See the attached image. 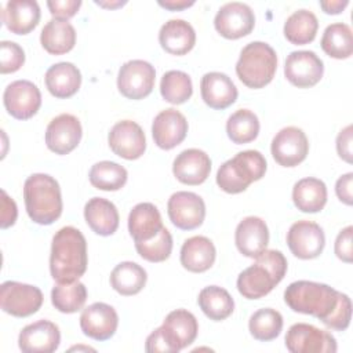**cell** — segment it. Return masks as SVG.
Returning a JSON list of instances; mask_svg holds the SVG:
<instances>
[{"label":"cell","mask_w":353,"mask_h":353,"mask_svg":"<svg viewBox=\"0 0 353 353\" xmlns=\"http://www.w3.org/2000/svg\"><path fill=\"white\" fill-rule=\"evenodd\" d=\"M87 241L73 226L61 228L52 237L50 273L57 283L79 280L87 270Z\"/></svg>","instance_id":"obj_1"},{"label":"cell","mask_w":353,"mask_h":353,"mask_svg":"<svg viewBox=\"0 0 353 353\" xmlns=\"http://www.w3.org/2000/svg\"><path fill=\"white\" fill-rule=\"evenodd\" d=\"M287 259L281 251L265 250L237 277V290L247 299L268 295L285 276Z\"/></svg>","instance_id":"obj_2"},{"label":"cell","mask_w":353,"mask_h":353,"mask_svg":"<svg viewBox=\"0 0 353 353\" xmlns=\"http://www.w3.org/2000/svg\"><path fill=\"white\" fill-rule=\"evenodd\" d=\"M23 200L29 218L39 225H51L62 214L61 188L48 174H32L23 183Z\"/></svg>","instance_id":"obj_3"},{"label":"cell","mask_w":353,"mask_h":353,"mask_svg":"<svg viewBox=\"0 0 353 353\" xmlns=\"http://www.w3.org/2000/svg\"><path fill=\"white\" fill-rule=\"evenodd\" d=\"M338 299L339 291L309 280L294 281L284 291V301L291 310L314 316L321 321L330 317L338 305Z\"/></svg>","instance_id":"obj_4"},{"label":"cell","mask_w":353,"mask_h":353,"mask_svg":"<svg viewBox=\"0 0 353 353\" xmlns=\"http://www.w3.org/2000/svg\"><path fill=\"white\" fill-rule=\"evenodd\" d=\"M266 172V160L258 150H243L225 161L216 172V185L226 193L244 192Z\"/></svg>","instance_id":"obj_5"},{"label":"cell","mask_w":353,"mask_h":353,"mask_svg":"<svg viewBox=\"0 0 353 353\" xmlns=\"http://www.w3.org/2000/svg\"><path fill=\"white\" fill-rule=\"evenodd\" d=\"M277 69V55L273 47L263 41H251L240 52L236 73L250 88L268 85Z\"/></svg>","instance_id":"obj_6"},{"label":"cell","mask_w":353,"mask_h":353,"mask_svg":"<svg viewBox=\"0 0 353 353\" xmlns=\"http://www.w3.org/2000/svg\"><path fill=\"white\" fill-rule=\"evenodd\" d=\"M0 305L14 317H28L41 307L43 292L36 285L8 280L0 287Z\"/></svg>","instance_id":"obj_7"},{"label":"cell","mask_w":353,"mask_h":353,"mask_svg":"<svg viewBox=\"0 0 353 353\" xmlns=\"http://www.w3.org/2000/svg\"><path fill=\"white\" fill-rule=\"evenodd\" d=\"M285 347L291 353H335L336 339L312 324H292L285 334Z\"/></svg>","instance_id":"obj_8"},{"label":"cell","mask_w":353,"mask_h":353,"mask_svg":"<svg viewBox=\"0 0 353 353\" xmlns=\"http://www.w3.org/2000/svg\"><path fill=\"white\" fill-rule=\"evenodd\" d=\"M156 70L148 61L131 59L125 62L117 74V88L128 99H142L154 87Z\"/></svg>","instance_id":"obj_9"},{"label":"cell","mask_w":353,"mask_h":353,"mask_svg":"<svg viewBox=\"0 0 353 353\" xmlns=\"http://www.w3.org/2000/svg\"><path fill=\"white\" fill-rule=\"evenodd\" d=\"M255 25V15L252 8L240 1H230L223 4L215 18L214 26L216 32L225 39H240L250 34Z\"/></svg>","instance_id":"obj_10"},{"label":"cell","mask_w":353,"mask_h":353,"mask_svg":"<svg viewBox=\"0 0 353 353\" xmlns=\"http://www.w3.org/2000/svg\"><path fill=\"white\" fill-rule=\"evenodd\" d=\"M167 212L174 226L182 230L199 228L205 218L204 200L193 192H175L167 203Z\"/></svg>","instance_id":"obj_11"},{"label":"cell","mask_w":353,"mask_h":353,"mask_svg":"<svg viewBox=\"0 0 353 353\" xmlns=\"http://www.w3.org/2000/svg\"><path fill=\"white\" fill-rule=\"evenodd\" d=\"M4 108L14 119L28 120L33 117L41 105V94L36 84L29 80L10 83L3 94Z\"/></svg>","instance_id":"obj_12"},{"label":"cell","mask_w":353,"mask_h":353,"mask_svg":"<svg viewBox=\"0 0 353 353\" xmlns=\"http://www.w3.org/2000/svg\"><path fill=\"white\" fill-rule=\"evenodd\" d=\"M270 152L280 165L295 167L307 156L309 142L306 134L294 125L284 127L273 137Z\"/></svg>","instance_id":"obj_13"},{"label":"cell","mask_w":353,"mask_h":353,"mask_svg":"<svg viewBox=\"0 0 353 353\" xmlns=\"http://www.w3.org/2000/svg\"><path fill=\"white\" fill-rule=\"evenodd\" d=\"M324 73V63L309 50L292 51L285 59V79L298 88H309L316 85Z\"/></svg>","instance_id":"obj_14"},{"label":"cell","mask_w":353,"mask_h":353,"mask_svg":"<svg viewBox=\"0 0 353 353\" xmlns=\"http://www.w3.org/2000/svg\"><path fill=\"white\" fill-rule=\"evenodd\" d=\"M287 244L296 258L313 259L323 252L325 236L320 225L303 219L290 226L287 232Z\"/></svg>","instance_id":"obj_15"},{"label":"cell","mask_w":353,"mask_h":353,"mask_svg":"<svg viewBox=\"0 0 353 353\" xmlns=\"http://www.w3.org/2000/svg\"><path fill=\"white\" fill-rule=\"evenodd\" d=\"M112 152L125 160L139 159L146 149V138L141 125L132 120L117 121L109 131Z\"/></svg>","instance_id":"obj_16"},{"label":"cell","mask_w":353,"mask_h":353,"mask_svg":"<svg viewBox=\"0 0 353 353\" xmlns=\"http://www.w3.org/2000/svg\"><path fill=\"white\" fill-rule=\"evenodd\" d=\"M81 124L69 113L54 117L46 130V145L55 154H68L77 148L81 139Z\"/></svg>","instance_id":"obj_17"},{"label":"cell","mask_w":353,"mask_h":353,"mask_svg":"<svg viewBox=\"0 0 353 353\" xmlns=\"http://www.w3.org/2000/svg\"><path fill=\"white\" fill-rule=\"evenodd\" d=\"M119 325V316L113 306L95 302L83 309L80 314V328L84 335L95 341L110 339Z\"/></svg>","instance_id":"obj_18"},{"label":"cell","mask_w":353,"mask_h":353,"mask_svg":"<svg viewBox=\"0 0 353 353\" xmlns=\"http://www.w3.org/2000/svg\"><path fill=\"white\" fill-rule=\"evenodd\" d=\"M61 332L50 320H39L22 328L18 346L23 353H52L58 349Z\"/></svg>","instance_id":"obj_19"},{"label":"cell","mask_w":353,"mask_h":353,"mask_svg":"<svg viewBox=\"0 0 353 353\" xmlns=\"http://www.w3.org/2000/svg\"><path fill=\"white\" fill-rule=\"evenodd\" d=\"M188 134L186 117L176 109L161 110L153 120L152 135L154 143L164 150L178 146Z\"/></svg>","instance_id":"obj_20"},{"label":"cell","mask_w":353,"mask_h":353,"mask_svg":"<svg viewBox=\"0 0 353 353\" xmlns=\"http://www.w3.org/2000/svg\"><path fill=\"white\" fill-rule=\"evenodd\" d=\"M211 171L210 156L200 149L182 150L172 163V172L175 178L185 185L203 183Z\"/></svg>","instance_id":"obj_21"},{"label":"cell","mask_w":353,"mask_h":353,"mask_svg":"<svg viewBox=\"0 0 353 353\" xmlns=\"http://www.w3.org/2000/svg\"><path fill=\"white\" fill-rule=\"evenodd\" d=\"M161 330L174 350L179 352L194 342L199 332V324L193 313L186 309H176L167 314Z\"/></svg>","instance_id":"obj_22"},{"label":"cell","mask_w":353,"mask_h":353,"mask_svg":"<svg viewBox=\"0 0 353 353\" xmlns=\"http://www.w3.org/2000/svg\"><path fill=\"white\" fill-rule=\"evenodd\" d=\"M234 241L237 250L248 258L261 255L269 243V230L259 216H247L236 228Z\"/></svg>","instance_id":"obj_23"},{"label":"cell","mask_w":353,"mask_h":353,"mask_svg":"<svg viewBox=\"0 0 353 353\" xmlns=\"http://www.w3.org/2000/svg\"><path fill=\"white\" fill-rule=\"evenodd\" d=\"M201 98L212 109H226L237 99V88L232 79L221 72H210L201 77Z\"/></svg>","instance_id":"obj_24"},{"label":"cell","mask_w":353,"mask_h":353,"mask_svg":"<svg viewBox=\"0 0 353 353\" xmlns=\"http://www.w3.org/2000/svg\"><path fill=\"white\" fill-rule=\"evenodd\" d=\"M6 28L15 34L30 33L40 21V7L34 0H10L1 12Z\"/></svg>","instance_id":"obj_25"},{"label":"cell","mask_w":353,"mask_h":353,"mask_svg":"<svg viewBox=\"0 0 353 353\" xmlns=\"http://www.w3.org/2000/svg\"><path fill=\"white\" fill-rule=\"evenodd\" d=\"M159 41L168 54L185 55L196 44V32L185 19H170L160 28Z\"/></svg>","instance_id":"obj_26"},{"label":"cell","mask_w":353,"mask_h":353,"mask_svg":"<svg viewBox=\"0 0 353 353\" xmlns=\"http://www.w3.org/2000/svg\"><path fill=\"white\" fill-rule=\"evenodd\" d=\"M215 256V245L205 236L189 237L181 248V263L186 270L193 273L208 270L214 265Z\"/></svg>","instance_id":"obj_27"},{"label":"cell","mask_w":353,"mask_h":353,"mask_svg":"<svg viewBox=\"0 0 353 353\" xmlns=\"http://www.w3.org/2000/svg\"><path fill=\"white\" fill-rule=\"evenodd\" d=\"M46 87L55 98H69L81 85V73L72 62H58L50 66L44 76Z\"/></svg>","instance_id":"obj_28"},{"label":"cell","mask_w":353,"mask_h":353,"mask_svg":"<svg viewBox=\"0 0 353 353\" xmlns=\"http://www.w3.org/2000/svg\"><path fill=\"white\" fill-rule=\"evenodd\" d=\"M84 218L91 230L99 236L113 234L120 221L116 205L103 197H92L85 203Z\"/></svg>","instance_id":"obj_29"},{"label":"cell","mask_w":353,"mask_h":353,"mask_svg":"<svg viewBox=\"0 0 353 353\" xmlns=\"http://www.w3.org/2000/svg\"><path fill=\"white\" fill-rule=\"evenodd\" d=\"M163 228L161 215L152 203L137 204L128 215V232L135 243L153 239Z\"/></svg>","instance_id":"obj_30"},{"label":"cell","mask_w":353,"mask_h":353,"mask_svg":"<svg viewBox=\"0 0 353 353\" xmlns=\"http://www.w3.org/2000/svg\"><path fill=\"white\" fill-rule=\"evenodd\" d=\"M40 43L48 54H66L76 44V30L66 19L52 18L41 29Z\"/></svg>","instance_id":"obj_31"},{"label":"cell","mask_w":353,"mask_h":353,"mask_svg":"<svg viewBox=\"0 0 353 353\" xmlns=\"http://www.w3.org/2000/svg\"><path fill=\"white\" fill-rule=\"evenodd\" d=\"M292 201L302 212H319L327 203V186L321 179L302 178L292 188Z\"/></svg>","instance_id":"obj_32"},{"label":"cell","mask_w":353,"mask_h":353,"mask_svg":"<svg viewBox=\"0 0 353 353\" xmlns=\"http://www.w3.org/2000/svg\"><path fill=\"white\" fill-rule=\"evenodd\" d=\"M146 270L131 261L120 262L110 273V285L120 295L130 296L138 294L146 284Z\"/></svg>","instance_id":"obj_33"},{"label":"cell","mask_w":353,"mask_h":353,"mask_svg":"<svg viewBox=\"0 0 353 353\" xmlns=\"http://www.w3.org/2000/svg\"><path fill=\"white\" fill-rule=\"evenodd\" d=\"M197 303L203 313L214 321L228 319L234 310V301L230 294L218 285L204 287L197 298Z\"/></svg>","instance_id":"obj_34"},{"label":"cell","mask_w":353,"mask_h":353,"mask_svg":"<svg viewBox=\"0 0 353 353\" xmlns=\"http://www.w3.org/2000/svg\"><path fill=\"white\" fill-rule=\"evenodd\" d=\"M317 29V17L310 10L301 8L287 18L284 23V36L290 43L303 46L314 40Z\"/></svg>","instance_id":"obj_35"},{"label":"cell","mask_w":353,"mask_h":353,"mask_svg":"<svg viewBox=\"0 0 353 353\" xmlns=\"http://www.w3.org/2000/svg\"><path fill=\"white\" fill-rule=\"evenodd\" d=\"M320 44L323 51L331 58H349L353 52V34L350 26L342 22L328 25L323 33Z\"/></svg>","instance_id":"obj_36"},{"label":"cell","mask_w":353,"mask_h":353,"mask_svg":"<svg viewBox=\"0 0 353 353\" xmlns=\"http://www.w3.org/2000/svg\"><path fill=\"white\" fill-rule=\"evenodd\" d=\"M87 301V288L79 281L57 283L51 290V302L62 313H74L83 309Z\"/></svg>","instance_id":"obj_37"},{"label":"cell","mask_w":353,"mask_h":353,"mask_svg":"<svg viewBox=\"0 0 353 353\" xmlns=\"http://www.w3.org/2000/svg\"><path fill=\"white\" fill-rule=\"evenodd\" d=\"M88 178L94 188L110 192L121 189L127 182L128 174L123 165L114 161L103 160L91 167Z\"/></svg>","instance_id":"obj_38"},{"label":"cell","mask_w":353,"mask_h":353,"mask_svg":"<svg viewBox=\"0 0 353 353\" xmlns=\"http://www.w3.org/2000/svg\"><path fill=\"white\" fill-rule=\"evenodd\" d=\"M226 132L232 142L241 145L254 141L259 134L258 116L248 109H239L226 121Z\"/></svg>","instance_id":"obj_39"},{"label":"cell","mask_w":353,"mask_h":353,"mask_svg":"<svg viewBox=\"0 0 353 353\" xmlns=\"http://www.w3.org/2000/svg\"><path fill=\"white\" fill-rule=\"evenodd\" d=\"M248 330L256 341H273L283 330V316L280 312L272 307L259 309L250 317Z\"/></svg>","instance_id":"obj_40"},{"label":"cell","mask_w":353,"mask_h":353,"mask_svg":"<svg viewBox=\"0 0 353 353\" xmlns=\"http://www.w3.org/2000/svg\"><path fill=\"white\" fill-rule=\"evenodd\" d=\"M161 97L174 105L186 102L193 94L192 79L182 70H168L163 74L160 81Z\"/></svg>","instance_id":"obj_41"},{"label":"cell","mask_w":353,"mask_h":353,"mask_svg":"<svg viewBox=\"0 0 353 353\" xmlns=\"http://www.w3.org/2000/svg\"><path fill=\"white\" fill-rule=\"evenodd\" d=\"M137 252L149 262H163L168 259L172 251V236L167 228H163L153 239L135 243Z\"/></svg>","instance_id":"obj_42"},{"label":"cell","mask_w":353,"mask_h":353,"mask_svg":"<svg viewBox=\"0 0 353 353\" xmlns=\"http://www.w3.org/2000/svg\"><path fill=\"white\" fill-rule=\"evenodd\" d=\"M23 62L25 52L19 44L8 40L0 43V72L3 74L19 70Z\"/></svg>","instance_id":"obj_43"},{"label":"cell","mask_w":353,"mask_h":353,"mask_svg":"<svg viewBox=\"0 0 353 353\" xmlns=\"http://www.w3.org/2000/svg\"><path fill=\"white\" fill-rule=\"evenodd\" d=\"M350 319H352L350 298L346 294L339 292V299H338L336 307L330 314V317L325 321H323V324L335 331H345L350 324Z\"/></svg>","instance_id":"obj_44"},{"label":"cell","mask_w":353,"mask_h":353,"mask_svg":"<svg viewBox=\"0 0 353 353\" xmlns=\"http://www.w3.org/2000/svg\"><path fill=\"white\" fill-rule=\"evenodd\" d=\"M352 236H353V228L349 225L345 229H342L335 240V255L346 262L350 263L353 261V245H352Z\"/></svg>","instance_id":"obj_45"},{"label":"cell","mask_w":353,"mask_h":353,"mask_svg":"<svg viewBox=\"0 0 353 353\" xmlns=\"http://www.w3.org/2000/svg\"><path fill=\"white\" fill-rule=\"evenodd\" d=\"M80 0H50L47 1V7L54 18L58 19H69L72 18L80 8Z\"/></svg>","instance_id":"obj_46"},{"label":"cell","mask_w":353,"mask_h":353,"mask_svg":"<svg viewBox=\"0 0 353 353\" xmlns=\"http://www.w3.org/2000/svg\"><path fill=\"white\" fill-rule=\"evenodd\" d=\"M18 210L15 201L6 193V190H1V218L0 225L3 229H7L12 226L17 221Z\"/></svg>","instance_id":"obj_47"},{"label":"cell","mask_w":353,"mask_h":353,"mask_svg":"<svg viewBox=\"0 0 353 353\" xmlns=\"http://www.w3.org/2000/svg\"><path fill=\"white\" fill-rule=\"evenodd\" d=\"M145 350L150 352V353H156V352H170V353H175L174 347L170 345V342L167 341L161 327L156 328L148 338H146V345H145Z\"/></svg>","instance_id":"obj_48"},{"label":"cell","mask_w":353,"mask_h":353,"mask_svg":"<svg viewBox=\"0 0 353 353\" xmlns=\"http://www.w3.org/2000/svg\"><path fill=\"white\" fill-rule=\"evenodd\" d=\"M352 125H346L343 130L339 131L336 137V152L342 160L346 163L353 161V153H352Z\"/></svg>","instance_id":"obj_49"},{"label":"cell","mask_w":353,"mask_h":353,"mask_svg":"<svg viewBox=\"0 0 353 353\" xmlns=\"http://www.w3.org/2000/svg\"><path fill=\"white\" fill-rule=\"evenodd\" d=\"M352 185H353V172H347L338 178L335 183V193L338 199L345 203L346 205H352L353 194H352Z\"/></svg>","instance_id":"obj_50"},{"label":"cell","mask_w":353,"mask_h":353,"mask_svg":"<svg viewBox=\"0 0 353 353\" xmlns=\"http://www.w3.org/2000/svg\"><path fill=\"white\" fill-rule=\"evenodd\" d=\"M349 4L347 0H325L320 1V7L325 14H339Z\"/></svg>","instance_id":"obj_51"},{"label":"cell","mask_w":353,"mask_h":353,"mask_svg":"<svg viewBox=\"0 0 353 353\" xmlns=\"http://www.w3.org/2000/svg\"><path fill=\"white\" fill-rule=\"evenodd\" d=\"M194 1L193 0H159V6L171 10V11H181L183 8H188L190 6H193Z\"/></svg>","instance_id":"obj_52"},{"label":"cell","mask_w":353,"mask_h":353,"mask_svg":"<svg viewBox=\"0 0 353 353\" xmlns=\"http://www.w3.org/2000/svg\"><path fill=\"white\" fill-rule=\"evenodd\" d=\"M95 3L101 7H105V8H117V7L124 6L127 1H120V0H117V1H98V0H95Z\"/></svg>","instance_id":"obj_53"}]
</instances>
